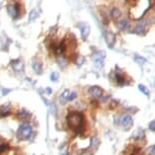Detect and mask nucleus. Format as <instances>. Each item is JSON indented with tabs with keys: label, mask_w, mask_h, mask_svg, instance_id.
I'll return each mask as SVG.
<instances>
[{
	"label": "nucleus",
	"mask_w": 155,
	"mask_h": 155,
	"mask_svg": "<svg viewBox=\"0 0 155 155\" xmlns=\"http://www.w3.org/2000/svg\"><path fill=\"white\" fill-rule=\"evenodd\" d=\"M11 66H12L13 70H15L16 72H24V63H22L20 59L11 61Z\"/></svg>",
	"instance_id": "obj_9"
},
{
	"label": "nucleus",
	"mask_w": 155,
	"mask_h": 155,
	"mask_svg": "<svg viewBox=\"0 0 155 155\" xmlns=\"http://www.w3.org/2000/svg\"><path fill=\"white\" fill-rule=\"evenodd\" d=\"M99 145H100V140H99L96 136H92L90 139V146L93 149H97L99 147Z\"/></svg>",
	"instance_id": "obj_16"
},
{
	"label": "nucleus",
	"mask_w": 155,
	"mask_h": 155,
	"mask_svg": "<svg viewBox=\"0 0 155 155\" xmlns=\"http://www.w3.org/2000/svg\"><path fill=\"white\" fill-rule=\"evenodd\" d=\"M50 106H51V113L53 116H56L57 115V106H55V103L54 102H52L51 104H49Z\"/></svg>",
	"instance_id": "obj_27"
},
{
	"label": "nucleus",
	"mask_w": 155,
	"mask_h": 155,
	"mask_svg": "<svg viewBox=\"0 0 155 155\" xmlns=\"http://www.w3.org/2000/svg\"><path fill=\"white\" fill-rule=\"evenodd\" d=\"M78 28H80V32H81V37L83 40H86L87 37L90 34V26L86 22H81V24H78Z\"/></svg>",
	"instance_id": "obj_7"
},
{
	"label": "nucleus",
	"mask_w": 155,
	"mask_h": 155,
	"mask_svg": "<svg viewBox=\"0 0 155 155\" xmlns=\"http://www.w3.org/2000/svg\"><path fill=\"white\" fill-rule=\"evenodd\" d=\"M57 63H58L59 67L60 68H65V67L68 65V60H67L66 58H65L64 56H62V55H60V56L57 58Z\"/></svg>",
	"instance_id": "obj_14"
},
{
	"label": "nucleus",
	"mask_w": 155,
	"mask_h": 155,
	"mask_svg": "<svg viewBox=\"0 0 155 155\" xmlns=\"http://www.w3.org/2000/svg\"><path fill=\"white\" fill-rule=\"evenodd\" d=\"M116 81H117V83H118L119 85H121V86H123L124 84H125L126 78H125V76L123 75V73H122V72L118 71L116 73Z\"/></svg>",
	"instance_id": "obj_13"
},
{
	"label": "nucleus",
	"mask_w": 155,
	"mask_h": 155,
	"mask_svg": "<svg viewBox=\"0 0 155 155\" xmlns=\"http://www.w3.org/2000/svg\"><path fill=\"white\" fill-rule=\"evenodd\" d=\"M67 123H68L69 127L71 129H74L76 131H79L82 128L84 123V118L83 115L81 113L73 112L67 116Z\"/></svg>",
	"instance_id": "obj_1"
},
{
	"label": "nucleus",
	"mask_w": 155,
	"mask_h": 155,
	"mask_svg": "<svg viewBox=\"0 0 155 155\" xmlns=\"http://www.w3.org/2000/svg\"><path fill=\"white\" fill-rule=\"evenodd\" d=\"M119 125L123 126L126 131L131 129L132 126H133V118H132L131 115L124 114L119 117Z\"/></svg>",
	"instance_id": "obj_3"
},
{
	"label": "nucleus",
	"mask_w": 155,
	"mask_h": 155,
	"mask_svg": "<svg viewBox=\"0 0 155 155\" xmlns=\"http://www.w3.org/2000/svg\"><path fill=\"white\" fill-rule=\"evenodd\" d=\"M50 79L53 82H57L58 81V74H57L56 72H52L51 75H50Z\"/></svg>",
	"instance_id": "obj_26"
},
{
	"label": "nucleus",
	"mask_w": 155,
	"mask_h": 155,
	"mask_svg": "<svg viewBox=\"0 0 155 155\" xmlns=\"http://www.w3.org/2000/svg\"><path fill=\"white\" fill-rule=\"evenodd\" d=\"M138 88H139V90H140L143 94H145L146 96H149L150 92H149V89L147 88L145 85H143V84H139V85H138Z\"/></svg>",
	"instance_id": "obj_22"
},
{
	"label": "nucleus",
	"mask_w": 155,
	"mask_h": 155,
	"mask_svg": "<svg viewBox=\"0 0 155 155\" xmlns=\"http://www.w3.org/2000/svg\"><path fill=\"white\" fill-rule=\"evenodd\" d=\"M28 115H30V113H28L26 110H24V108H22V110H20V111H18V113H17V117H18L20 119L28 118Z\"/></svg>",
	"instance_id": "obj_21"
},
{
	"label": "nucleus",
	"mask_w": 155,
	"mask_h": 155,
	"mask_svg": "<svg viewBox=\"0 0 155 155\" xmlns=\"http://www.w3.org/2000/svg\"><path fill=\"white\" fill-rule=\"evenodd\" d=\"M148 20H141L139 24H137V26L135 28V30H133L134 34H144L145 32L148 30Z\"/></svg>",
	"instance_id": "obj_5"
},
{
	"label": "nucleus",
	"mask_w": 155,
	"mask_h": 155,
	"mask_svg": "<svg viewBox=\"0 0 155 155\" xmlns=\"http://www.w3.org/2000/svg\"><path fill=\"white\" fill-rule=\"evenodd\" d=\"M117 26H118V28H119V30H125L130 26V22H128V20H121V22H119L118 24H117Z\"/></svg>",
	"instance_id": "obj_17"
},
{
	"label": "nucleus",
	"mask_w": 155,
	"mask_h": 155,
	"mask_svg": "<svg viewBox=\"0 0 155 155\" xmlns=\"http://www.w3.org/2000/svg\"><path fill=\"white\" fill-rule=\"evenodd\" d=\"M106 43H108V45L110 46L111 48H113V46H114L115 42H116V38H115V34H113V32H108V34H106Z\"/></svg>",
	"instance_id": "obj_12"
},
{
	"label": "nucleus",
	"mask_w": 155,
	"mask_h": 155,
	"mask_svg": "<svg viewBox=\"0 0 155 155\" xmlns=\"http://www.w3.org/2000/svg\"><path fill=\"white\" fill-rule=\"evenodd\" d=\"M111 14H112V16L114 17V18H119V17L122 15V11L119 8H117V7H114V8L112 9V11H111Z\"/></svg>",
	"instance_id": "obj_20"
},
{
	"label": "nucleus",
	"mask_w": 155,
	"mask_h": 155,
	"mask_svg": "<svg viewBox=\"0 0 155 155\" xmlns=\"http://www.w3.org/2000/svg\"><path fill=\"white\" fill-rule=\"evenodd\" d=\"M69 93H70V91L68 90V89H65L64 91H63V93L60 95V97H59V99H60L61 103L62 104H65L66 102H68V96H69Z\"/></svg>",
	"instance_id": "obj_15"
},
{
	"label": "nucleus",
	"mask_w": 155,
	"mask_h": 155,
	"mask_svg": "<svg viewBox=\"0 0 155 155\" xmlns=\"http://www.w3.org/2000/svg\"><path fill=\"white\" fill-rule=\"evenodd\" d=\"M88 93L93 98H98V97H101V95H102V89H101L99 86L93 85L91 86V87H89Z\"/></svg>",
	"instance_id": "obj_8"
},
{
	"label": "nucleus",
	"mask_w": 155,
	"mask_h": 155,
	"mask_svg": "<svg viewBox=\"0 0 155 155\" xmlns=\"http://www.w3.org/2000/svg\"><path fill=\"white\" fill-rule=\"evenodd\" d=\"M7 12L12 18L17 20L20 17V5L18 4H10L7 6Z\"/></svg>",
	"instance_id": "obj_6"
},
{
	"label": "nucleus",
	"mask_w": 155,
	"mask_h": 155,
	"mask_svg": "<svg viewBox=\"0 0 155 155\" xmlns=\"http://www.w3.org/2000/svg\"><path fill=\"white\" fill-rule=\"evenodd\" d=\"M144 137H145L144 130L140 129V128L136 130L133 134V139H135V140H142V139H144Z\"/></svg>",
	"instance_id": "obj_11"
},
{
	"label": "nucleus",
	"mask_w": 155,
	"mask_h": 155,
	"mask_svg": "<svg viewBox=\"0 0 155 155\" xmlns=\"http://www.w3.org/2000/svg\"><path fill=\"white\" fill-rule=\"evenodd\" d=\"M154 152H155V146L154 145H150L146 151V155H154Z\"/></svg>",
	"instance_id": "obj_25"
},
{
	"label": "nucleus",
	"mask_w": 155,
	"mask_h": 155,
	"mask_svg": "<svg viewBox=\"0 0 155 155\" xmlns=\"http://www.w3.org/2000/svg\"><path fill=\"white\" fill-rule=\"evenodd\" d=\"M0 7H1V6H0Z\"/></svg>",
	"instance_id": "obj_33"
},
{
	"label": "nucleus",
	"mask_w": 155,
	"mask_h": 155,
	"mask_svg": "<svg viewBox=\"0 0 155 155\" xmlns=\"http://www.w3.org/2000/svg\"><path fill=\"white\" fill-rule=\"evenodd\" d=\"M38 16H39V13H38L37 9H32V10L30 11V13H28V18H30V22L34 20Z\"/></svg>",
	"instance_id": "obj_19"
},
{
	"label": "nucleus",
	"mask_w": 155,
	"mask_h": 155,
	"mask_svg": "<svg viewBox=\"0 0 155 155\" xmlns=\"http://www.w3.org/2000/svg\"><path fill=\"white\" fill-rule=\"evenodd\" d=\"M8 150H9L8 144H6V143H1V144H0V153L6 152V151Z\"/></svg>",
	"instance_id": "obj_24"
},
{
	"label": "nucleus",
	"mask_w": 155,
	"mask_h": 155,
	"mask_svg": "<svg viewBox=\"0 0 155 155\" xmlns=\"http://www.w3.org/2000/svg\"><path fill=\"white\" fill-rule=\"evenodd\" d=\"M118 104H119L118 100H112V106H112V108H114L115 106H118Z\"/></svg>",
	"instance_id": "obj_31"
},
{
	"label": "nucleus",
	"mask_w": 155,
	"mask_h": 155,
	"mask_svg": "<svg viewBox=\"0 0 155 155\" xmlns=\"http://www.w3.org/2000/svg\"><path fill=\"white\" fill-rule=\"evenodd\" d=\"M32 133V126L28 122H24L22 125L20 126L18 130H17V138L20 140H24V139H28L30 134Z\"/></svg>",
	"instance_id": "obj_2"
},
{
	"label": "nucleus",
	"mask_w": 155,
	"mask_h": 155,
	"mask_svg": "<svg viewBox=\"0 0 155 155\" xmlns=\"http://www.w3.org/2000/svg\"><path fill=\"white\" fill-rule=\"evenodd\" d=\"M134 60H135V62H137L138 64H140V65H144L145 63H147L146 58H144V57L140 56V55H137V54L134 56Z\"/></svg>",
	"instance_id": "obj_18"
},
{
	"label": "nucleus",
	"mask_w": 155,
	"mask_h": 155,
	"mask_svg": "<svg viewBox=\"0 0 155 155\" xmlns=\"http://www.w3.org/2000/svg\"><path fill=\"white\" fill-rule=\"evenodd\" d=\"M77 97V92L76 91H72V92L69 93V96H68V101H71L73 99H75Z\"/></svg>",
	"instance_id": "obj_28"
},
{
	"label": "nucleus",
	"mask_w": 155,
	"mask_h": 155,
	"mask_svg": "<svg viewBox=\"0 0 155 155\" xmlns=\"http://www.w3.org/2000/svg\"><path fill=\"white\" fill-rule=\"evenodd\" d=\"M46 91H47L48 94H51L52 93V89L50 88V87H47V88H46Z\"/></svg>",
	"instance_id": "obj_32"
},
{
	"label": "nucleus",
	"mask_w": 155,
	"mask_h": 155,
	"mask_svg": "<svg viewBox=\"0 0 155 155\" xmlns=\"http://www.w3.org/2000/svg\"><path fill=\"white\" fill-rule=\"evenodd\" d=\"M32 69H34V71L36 73L41 75L43 73V64H42L41 61L38 60V59L34 60V62H32Z\"/></svg>",
	"instance_id": "obj_10"
},
{
	"label": "nucleus",
	"mask_w": 155,
	"mask_h": 155,
	"mask_svg": "<svg viewBox=\"0 0 155 155\" xmlns=\"http://www.w3.org/2000/svg\"><path fill=\"white\" fill-rule=\"evenodd\" d=\"M84 62H85V57H84V56H78L77 59L75 60V63H76V65H77L78 67L81 66Z\"/></svg>",
	"instance_id": "obj_23"
},
{
	"label": "nucleus",
	"mask_w": 155,
	"mask_h": 155,
	"mask_svg": "<svg viewBox=\"0 0 155 155\" xmlns=\"http://www.w3.org/2000/svg\"><path fill=\"white\" fill-rule=\"evenodd\" d=\"M149 130L152 132L155 131V122L154 121H151L150 123H149Z\"/></svg>",
	"instance_id": "obj_29"
},
{
	"label": "nucleus",
	"mask_w": 155,
	"mask_h": 155,
	"mask_svg": "<svg viewBox=\"0 0 155 155\" xmlns=\"http://www.w3.org/2000/svg\"><path fill=\"white\" fill-rule=\"evenodd\" d=\"M9 92H11V89L7 88H2V95H7Z\"/></svg>",
	"instance_id": "obj_30"
},
{
	"label": "nucleus",
	"mask_w": 155,
	"mask_h": 155,
	"mask_svg": "<svg viewBox=\"0 0 155 155\" xmlns=\"http://www.w3.org/2000/svg\"><path fill=\"white\" fill-rule=\"evenodd\" d=\"M106 57V52H97L93 55V61H94V66L97 69H101L103 67V59Z\"/></svg>",
	"instance_id": "obj_4"
}]
</instances>
